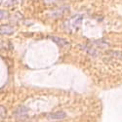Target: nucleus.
<instances>
[{
    "label": "nucleus",
    "mask_w": 122,
    "mask_h": 122,
    "mask_svg": "<svg viewBox=\"0 0 122 122\" xmlns=\"http://www.w3.org/2000/svg\"><path fill=\"white\" fill-rule=\"evenodd\" d=\"M82 16L81 15H78V16H75V17H72L71 19L69 20L68 22H66V26L67 28L71 29V30H74V29H77L80 25H81V21H82Z\"/></svg>",
    "instance_id": "f257e3e1"
},
{
    "label": "nucleus",
    "mask_w": 122,
    "mask_h": 122,
    "mask_svg": "<svg viewBox=\"0 0 122 122\" xmlns=\"http://www.w3.org/2000/svg\"><path fill=\"white\" fill-rule=\"evenodd\" d=\"M14 115L17 119L19 120H25L27 118V115H28V109L24 107V106H21L16 108L15 112H14Z\"/></svg>",
    "instance_id": "f03ea898"
},
{
    "label": "nucleus",
    "mask_w": 122,
    "mask_h": 122,
    "mask_svg": "<svg viewBox=\"0 0 122 122\" xmlns=\"http://www.w3.org/2000/svg\"><path fill=\"white\" fill-rule=\"evenodd\" d=\"M51 40H53V41L61 48H65V49H67L69 48L70 46V43L67 41V40L64 39V38H61V37H57V36H51L50 37Z\"/></svg>",
    "instance_id": "7ed1b4c3"
},
{
    "label": "nucleus",
    "mask_w": 122,
    "mask_h": 122,
    "mask_svg": "<svg viewBox=\"0 0 122 122\" xmlns=\"http://www.w3.org/2000/svg\"><path fill=\"white\" fill-rule=\"evenodd\" d=\"M15 32V27L10 25H0V35H12Z\"/></svg>",
    "instance_id": "20e7f679"
},
{
    "label": "nucleus",
    "mask_w": 122,
    "mask_h": 122,
    "mask_svg": "<svg viewBox=\"0 0 122 122\" xmlns=\"http://www.w3.org/2000/svg\"><path fill=\"white\" fill-rule=\"evenodd\" d=\"M47 117L51 120H62L66 117V114L64 111H57V112H53L47 115Z\"/></svg>",
    "instance_id": "39448f33"
},
{
    "label": "nucleus",
    "mask_w": 122,
    "mask_h": 122,
    "mask_svg": "<svg viewBox=\"0 0 122 122\" xmlns=\"http://www.w3.org/2000/svg\"><path fill=\"white\" fill-rule=\"evenodd\" d=\"M107 55L112 57V58H116V59H120L122 60V53L121 52H117V51H108Z\"/></svg>",
    "instance_id": "423d86ee"
},
{
    "label": "nucleus",
    "mask_w": 122,
    "mask_h": 122,
    "mask_svg": "<svg viewBox=\"0 0 122 122\" xmlns=\"http://www.w3.org/2000/svg\"><path fill=\"white\" fill-rule=\"evenodd\" d=\"M6 114H7L6 108L2 106H0V122H2L6 118Z\"/></svg>",
    "instance_id": "0eeeda50"
},
{
    "label": "nucleus",
    "mask_w": 122,
    "mask_h": 122,
    "mask_svg": "<svg viewBox=\"0 0 122 122\" xmlns=\"http://www.w3.org/2000/svg\"><path fill=\"white\" fill-rule=\"evenodd\" d=\"M8 17V13L4 10H0V20H4Z\"/></svg>",
    "instance_id": "6e6552de"
},
{
    "label": "nucleus",
    "mask_w": 122,
    "mask_h": 122,
    "mask_svg": "<svg viewBox=\"0 0 122 122\" xmlns=\"http://www.w3.org/2000/svg\"><path fill=\"white\" fill-rule=\"evenodd\" d=\"M57 1H59V0H45V2H47V3H51V2H57Z\"/></svg>",
    "instance_id": "1a4fd4ad"
},
{
    "label": "nucleus",
    "mask_w": 122,
    "mask_h": 122,
    "mask_svg": "<svg viewBox=\"0 0 122 122\" xmlns=\"http://www.w3.org/2000/svg\"><path fill=\"white\" fill-rule=\"evenodd\" d=\"M2 2H3V0H0V4H1Z\"/></svg>",
    "instance_id": "9d476101"
}]
</instances>
